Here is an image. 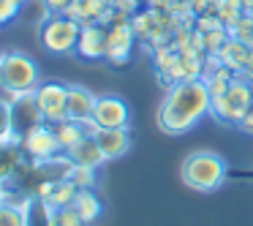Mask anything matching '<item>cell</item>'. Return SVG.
Instances as JSON below:
<instances>
[{"mask_svg": "<svg viewBox=\"0 0 253 226\" xmlns=\"http://www.w3.org/2000/svg\"><path fill=\"white\" fill-rule=\"evenodd\" d=\"M210 109H212V95L202 79L174 82L169 85L158 106V128L169 136H180L191 131L204 115H210Z\"/></svg>", "mask_w": 253, "mask_h": 226, "instance_id": "cell-1", "label": "cell"}, {"mask_svg": "<svg viewBox=\"0 0 253 226\" xmlns=\"http://www.w3.org/2000/svg\"><path fill=\"white\" fill-rule=\"evenodd\" d=\"M226 172H229V166H226L223 155L212 153V150H196V153H191L182 161L180 177L188 188L210 193V191L223 185Z\"/></svg>", "mask_w": 253, "mask_h": 226, "instance_id": "cell-2", "label": "cell"}, {"mask_svg": "<svg viewBox=\"0 0 253 226\" xmlns=\"http://www.w3.org/2000/svg\"><path fill=\"white\" fill-rule=\"evenodd\" d=\"M39 66L30 55H25V52H3L0 55V90L25 95L39 88Z\"/></svg>", "mask_w": 253, "mask_h": 226, "instance_id": "cell-3", "label": "cell"}, {"mask_svg": "<svg viewBox=\"0 0 253 226\" xmlns=\"http://www.w3.org/2000/svg\"><path fill=\"white\" fill-rule=\"evenodd\" d=\"M82 33V25L71 17H63V14H52L44 19V28H41V44L46 52L52 55H71L77 52V41Z\"/></svg>", "mask_w": 253, "mask_h": 226, "instance_id": "cell-4", "label": "cell"}, {"mask_svg": "<svg viewBox=\"0 0 253 226\" xmlns=\"http://www.w3.org/2000/svg\"><path fill=\"white\" fill-rule=\"evenodd\" d=\"M251 101H253L251 85H248V79L242 77V74H237L234 82H231V88L226 90L223 95L212 98V109H210V115H212L218 123H240L242 117H245Z\"/></svg>", "mask_w": 253, "mask_h": 226, "instance_id": "cell-5", "label": "cell"}, {"mask_svg": "<svg viewBox=\"0 0 253 226\" xmlns=\"http://www.w3.org/2000/svg\"><path fill=\"white\" fill-rule=\"evenodd\" d=\"M22 147L25 153L30 155L33 161H55L57 153H60V142H57V134H55V126H49L46 120L36 123V126H30L28 131H25L22 136Z\"/></svg>", "mask_w": 253, "mask_h": 226, "instance_id": "cell-6", "label": "cell"}, {"mask_svg": "<svg viewBox=\"0 0 253 226\" xmlns=\"http://www.w3.org/2000/svg\"><path fill=\"white\" fill-rule=\"evenodd\" d=\"M36 104H39V112L46 123H60L66 120V106H68V85L63 82H41L36 88Z\"/></svg>", "mask_w": 253, "mask_h": 226, "instance_id": "cell-7", "label": "cell"}, {"mask_svg": "<svg viewBox=\"0 0 253 226\" xmlns=\"http://www.w3.org/2000/svg\"><path fill=\"white\" fill-rule=\"evenodd\" d=\"M131 109L120 95H98L93 109V126L95 128H128Z\"/></svg>", "mask_w": 253, "mask_h": 226, "instance_id": "cell-8", "label": "cell"}, {"mask_svg": "<svg viewBox=\"0 0 253 226\" xmlns=\"http://www.w3.org/2000/svg\"><path fill=\"white\" fill-rule=\"evenodd\" d=\"M133 41H136V33H133L128 19L109 25V36H106V60H109L112 66H126V63L131 60Z\"/></svg>", "mask_w": 253, "mask_h": 226, "instance_id": "cell-9", "label": "cell"}, {"mask_svg": "<svg viewBox=\"0 0 253 226\" xmlns=\"http://www.w3.org/2000/svg\"><path fill=\"white\" fill-rule=\"evenodd\" d=\"M106 36L109 28L101 22H90L82 25V33L77 41V55L84 60H106Z\"/></svg>", "mask_w": 253, "mask_h": 226, "instance_id": "cell-10", "label": "cell"}, {"mask_svg": "<svg viewBox=\"0 0 253 226\" xmlns=\"http://www.w3.org/2000/svg\"><path fill=\"white\" fill-rule=\"evenodd\" d=\"M93 139L98 142L106 161H117L131 150V131L128 128H93Z\"/></svg>", "mask_w": 253, "mask_h": 226, "instance_id": "cell-11", "label": "cell"}, {"mask_svg": "<svg viewBox=\"0 0 253 226\" xmlns=\"http://www.w3.org/2000/svg\"><path fill=\"white\" fill-rule=\"evenodd\" d=\"M98 95H93L84 85H68V106H66V120H77L90 126L93 123V109Z\"/></svg>", "mask_w": 253, "mask_h": 226, "instance_id": "cell-12", "label": "cell"}, {"mask_svg": "<svg viewBox=\"0 0 253 226\" xmlns=\"http://www.w3.org/2000/svg\"><path fill=\"white\" fill-rule=\"evenodd\" d=\"M251 49H253V46H248V44H242V41H237V39H231V36H229V41H226V44L220 46L212 57L220 63V66L229 68V71L242 74L248 68V60H251Z\"/></svg>", "mask_w": 253, "mask_h": 226, "instance_id": "cell-13", "label": "cell"}, {"mask_svg": "<svg viewBox=\"0 0 253 226\" xmlns=\"http://www.w3.org/2000/svg\"><path fill=\"white\" fill-rule=\"evenodd\" d=\"M66 155L74 161V164H79V166H93V169H98V166L106 161L104 153H101V147H98V142L93 139V134H87V136H84L79 144H74V147L68 150Z\"/></svg>", "mask_w": 253, "mask_h": 226, "instance_id": "cell-14", "label": "cell"}, {"mask_svg": "<svg viewBox=\"0 0 253 226\" xmlns=\"http://www.w3.org/2000/svg\"><path fill=\"white\" fill-rule=\"evenodd\" d=\"M55 134H57V142H60L63 153H68V150L74 147V144H79L84 136H87V126L84 123H77V120H60L55 123Z\"/></svg>", "mask_w": 253, "mask_h": 226, "instance_id": "cell-15", "label": "cell"}, {"mask_svg": "<svg viewBox=\"0 0 253 226\" xmlns=\"http://www.w3.org/2000/svg\"><path fill=\"white\" fill-rule=\"evenodd\" d=\"M74 207H77V213L82 215L84 224H93V221H98L101 213H104V204H101V199L95 196L90 188H79V191H77V199H74Z\"/></svg>", "mask_w": 253, "mask_h": 226, "instance_id": "cell-16", "label": "cell"}, {"mask_svg": "<svg viewBox=\"0 0 253 226\" xmlns=\"http://www.w3.org/2000/svg\"><path fill=\"white\" fill-rule=\"evenodd\" d=\"M77 191L79 188L74 185L68 177H63V180H55V188H52V196L46 199V207H68V204H74V199H77Z\"/></svg>", "mask_w": 253, "mask_h": 226, "instance_id": "cell-17", "label": "cell"}, {"mask_svg": "<svg viewBox=\"0 0 253 226\" xmlns=\"http://www.w3.org/2000/svg\"><path fill=\"white\" fill-rule=\"evenodd\" d=\"M49 226H87L74 204L68 207H49Z\"/></svg>", "mask_w": 253, "mask_h": 226, "instance_id": "cell-18", "label": "cell"}, {"mask_svg": "<svg viewBox=\"0 0 253 226\" xmlns=\"http://www.w3.org/2000/svg\"><path fill=\"white\" fill-rule=\"evenodd\" d=\"M30 204H0V226H28Z\"/></svg>", "mask_w": 253, "mask_h": 226, "instance_id": "cell-19", "label": "cell"}, {"mask_svg": "<svg viewBox=\"0 0 253 226\" xmlns=\"http://www.w3.org/2000/svg\"><path fill=\"white\" fill-rule=\"evenodd\" d=\"M66 177L74 182L77 188H93V182H95V169L93 166H79V164H68V169H66Z\"/></svg>", "mask_w": 253, "mask_h": 226, "instance_id": "cell-20", "label": "cell"}, {"mask_svg": "<svg viewBox=\"0 0 253 226\" xmlns=\"http://www.w3.org/2000/svg\"><path fill=\"white\" fill-rule=\"evenodd\" d=\"M229 36L248 46H253V14H242L234 25H229Z\"/></svg>", "mask_w": 253, "mask_h": 226, "instance_id": "cell-21", "label": "cell"}, {"mask_svg": "<svg viewBox=\"0 0 253 226\" xmlns=\"http://www.w3.org/2000/svg\"><path fill=\"white\" fill-rule=\"evenodd\" d=\"M25 3H28V0H0V25L11 22V19L25 8Z\"/></svg>", "mask_w": 253, "mask_h": 226, "instance_id": "cell-22", "label": "cell"}, {"mask_svg": "<svg viewBox=\"0 0 253 226\" xmlns=\"http://www.w3.org/2000/svg\"><path fill=\"white\" fill-rule=\"evenodd\" d=\"M240 131H245V134H253V101H251V106H248V112H245V117H242L240 123Z\"/></svg>", "mask_w": 253, "mask_h": 226, "instance_id": "cell-23", "label": "cell"}, {"mask_svg": "<svg viewBox=\"0 0 253 226\" xmlns=\"http://www.w3.org/2000/svg\"><path fill=\"white\" fill-rule=\"evenodd\" d=\"M68 3H71V0H44V6L49 8V11H66Z\"/></svg>", "mask_w": 253, "mask_h": 226, "instance_id": "cell-24", "label": "cell"}, {"mask_svg": "<svg viewBox=\"0 0 253 226\" xmlns=\"http://www.w3.org/2000/svg\"><path fill=\"white\" fill-rule=\"evenodd\" d=\"M242 77H245L248 82H251V79H253V49H251V60H248V68H245V71H242Z\"/></svg>", "mask_w": 253, "mask_h": 226, "instance_id": "cell-25", "label": "cell"}, {"mask_svg": "<svg viewBox=\"0 0 253 226\" xmlns=\"http://www.w3.org/2000/svg\"><path fill=\"white\" fill-rule=\"evenodd\" d=\"M248 85H251V93H253V79H251V82H248Z\"/></svg>", "mask_w": 253, "mask_h": 226, "instance_id": "cell-26", "label": "cell"}]
</instances>
